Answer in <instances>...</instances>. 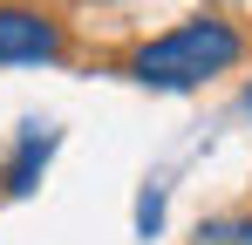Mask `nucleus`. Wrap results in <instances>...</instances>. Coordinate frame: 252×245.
Returning a JSON list of instances; mask_svg holds the SVG:
<instances>
[{
	"label": "nucleus",
	"mask_w": 252,
	"mask_h": 245,
	"mask_svg": "<svg viewBox=\"0 0 252 245\" xmlns=\"http://www.w3.org/2000/svg\"><path fill=\"white\" fill-rule=\"evenodd\" d=\"M239 55H246V34L232 21H218V14H198V21H177L170 34L143 41L129 55V75L143 89H170L177 95V89H205L211 75L239 68Z\"/></svg>",
	"instance_id": "1"
},
{
	"label": "nucleus",
	"mask_w": 252,
	"mask_h": 245,
	"mask_svg": "<svg viewBox=\"0 0 252 245\" xmlns=\"http://www.w3.org/2000/svg\"><path fill=\"white\" fill-rule=\"evenodd\" d=\"M62 21L41 7H21V0H0V68H41L62 61Z\"/></svg>",
	"instance_id": "2"
},
{
	"label": "nucleus",
	"mask_w": 252,
	"mask_h": 245,
	"mask_svg": "<svg viewBox=\"0 0 252 245\" xmlns=\"http://www.w3.org/2000/svg\"><path fill=\"white\" fill-rule=\"evenodd\" d=\"M55 143H62V129H55V122H28V129L14 136L7 163H0V198H28V191L41 184V170H48V157H55Z\"/></svg>",
	"instance_id": "3"
},
{
	"label": "nucleus",
	"mask_w": 252,
	"mask_h": 245,
	"mask_svg": "<svg viewBox=\"0 0 252 245\" xmlns=\"http://www.w3.org/2000/svg\"><path fill=\"white\" fill-rule=\"evenodd\" d=\"M191 245H252V211H225V218H205Z\"/></svg>",
	"instance_id": "4"
},
{
	"label": "nucleus",
	"mask_w": 252,
	"mask_h": 245,
	"mask_svg": "<svg viewBox=\"0 0 252 245\" xmlns=\"http://www.w3.org/2000/svg\"><path fill=\"white\" fill-rule=\"evenodd\" d=\"M157 218H164V198H157V191H143V204H136V225H143V232H157Z\"/></svg>",
	"instance_id": "5"
},
{
	"label": "nucleus",
	"mask_w": 252,
	"mask_h": 245,
	"mask_svg": "<svg viewBox=\"0 0 252 245\" xmlns=\"http://www.w3.org/2000/svg\"><path fill=\"white\" fill-rule=\"evenodd\" d=\"M246 109H252V89H246Z\"/></svg>",
	"instance_id": "6"
}]
</instances>
